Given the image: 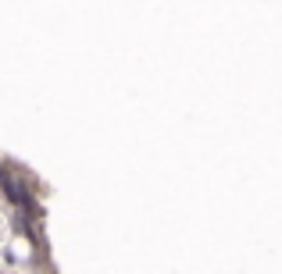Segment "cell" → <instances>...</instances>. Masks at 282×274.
<instances>
[{"mask_svg": "<svg viewBox=\"0 0 282 274\" xmlns=\"http://www.w3.org/2000/svg\"><path fill=\"white\" fill-rule=\"evenodd\" d=\"M54 185L22 157L0 153V274H58L50 242Z\"/></svg>", "mask_w": 282, "mask_h": 274, "instance_id": "1", "label": "cell"}]
</instances>
